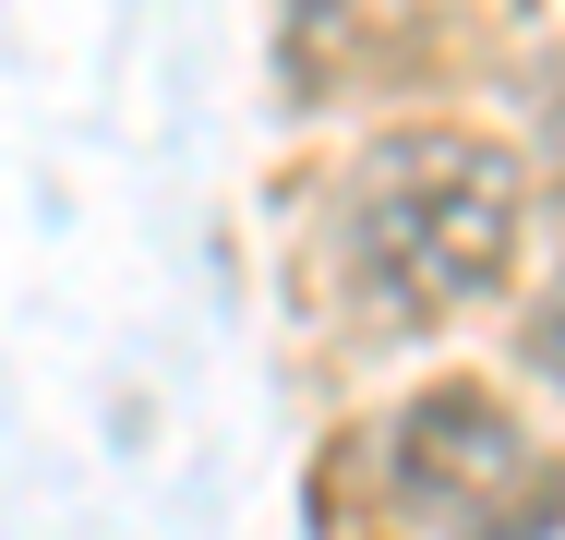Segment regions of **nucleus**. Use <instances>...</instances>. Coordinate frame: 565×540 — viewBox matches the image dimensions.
<instances>
[{
  "label": "nucleus",
  "mask_w": 565,
  "mask_h": 540,
  "mask_svg": "<svg viewBox=\"0 0 565 540\" xmlns=\"http://www.w3.org/2000/svg\"><path fill=\"white\" fill-rule=\"evenodd\" d=\"M349 252L397 313L481 301L505 277V252H518V169L493 144H457V132L373 144L361 193H349Z\"/></svg>",
  "instance_id": "nucleus-1"
},
{
  "label": "nucleus",
  "mask_w": 565,
  "mask_h": 540,
  "mask_svg": "<svg viewBox=\"0 0 565 540\" xmlns=\"http://www.w3.org/2000/svg\"><path fill=\"white\" fill-rule=\"evenodd\" d=\"M397 480L457 540H542L554 529V468L518 444V421L493 397H422L397 421Z\"/></svg>",
  "instance_id": "nucleus-2"
},
{
  "label": "nucleus",
  "mask_w": 565,
  "mask_h": 540,
  "mask_svg": "<svg viewBox=\"0 0 565 540\" xmlns=\"http://www.w3.org/2000/svg\"><path fill=\"white\" fill-rule=\"evenodd\" d=\"M530 360H542V372H565V289H554V313L530 324Z\"/></svg>",
  "instance_id": "nucleus-3"
}]
</instances>
